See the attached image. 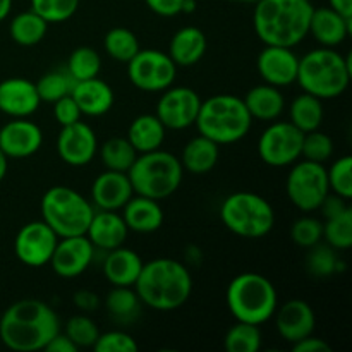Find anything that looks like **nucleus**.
<instances>
[{
	"label": "nucleus",
	"mask_w": 352,
	"mask_h": 352,
	"mask_svg": "<svg viewBox=\"0 0 352 352\" xmlns=\"http://www.w3.org/2000/svg\"><path fill=\"white\" fill-rule=\"evenodd\" d=\"M333 155V141L329 134L322 133L320 129L305 133L302 136L301 157L305 160L316 162V164H325Z\"/></svg>",
	"instance_id": "42"
},
{
	"label": "nucleus",
	"mask_w": 352,
	"mask_h": 352,
	"mask_svg": "<svg viewBox=\"0 0 352 352\" xmlns=\"http://www.w3.org/2000/svg\"><path fill=\"white\" fill-rule=\"evenodd\" d=\"M122 219L127 229L138 234L157 232L164 223V210L157 199L141 195L133 198L122 206Z\"/></svg>",
	"instance_id": "26"
},
{
	"label": "nucleus",
	"mask_w": 352,
	"mask_h": 352,
	"mask_svg": "<svg viewBox=\"0 0 352 352\" xmlns=\"http://www.w3.org/2000/svg\"><path fill=\"white\" fill-rule=\"evenodd\" d=\"M79 0H31V10L48 24L64 23L78 12Z\"/></svg>",
	"instance_id": "40"
},
{
	"label": "nucleus",
	"mask_w": 352,
	"mask_h": 352,
	"mask_svg": "<svg viewBox=\"0 0 352 352\" xmlns=\"http://www.w3.org/2000/svg\"><path fill=\"white\" fill-rule=\"evenodd\" d=\"M127 234H129V229H127L122 215H119L117 212H110V210H100V212L93 213V219L85 236L91 241L95 250L98 248V250L110 251L124 246Z\"/></svg>",
	"instance_id": "23"
},
{
	"label": "nucleus",
	"mask_w": 352,
	"mask_h": 352,
	"mask_svg": "<svg viewBox=\"0 0 352 352\" xmlns=\"http://www.w3.org/2000/svg\"><path fill=\"white\" fill-rule=\"evenodd\" d=\"M64 333L79 347H93L100 336L96 323L88 315H74L67 320Z\"/></svg>",
	"instance_id": "43"
},
{
	"label": "nucleus",
	"mask_w": 352,
	"mask_h": 352,
	"mask_svg": "<svg viewBox=\"0 0 352 352\" xmlns=\"http://www.w3.org/2000/svg\"><path fill=\"white\" fill-rule=\"evenodd\" d=\"M143 268V260L136 251L119 246L107 251L103 275L113 287H134Z\"/></svg>",
	"instance_id": "25"
},
{
	"label": "nucleus",
	"mask_w": 352,
	"mask_h": 352,
	"mask_svg": "<svg viewBox=\"0 0 352 352\" xmlns=\"http://www.w3.org/2000/svg\"><path fill=\"white\" fill-rule=\"evenodd\" d=\"M306 267L316 277H329V275L336 274L340 268V261L337 260L336 251L333 248L320 246V243L316 246L309 248V254L306 258Z\"/></svg>",
	"instance_id": "45"
},
{
	"label": "nucleus",
	"mask_w": 352,
	"mask_h": 352,
	"mask_svg": "<svg viewBox=\"0 0 352 352\" xmlns=\"http://www.w3.org/2000/svg\"><path fill=\"white\" fill-rule=\"evenodd\" d=\"M10 9H12V0H0V23L9 16Z\"/></svg>",
	"instance_id": "54"
},
{
	"label": "nucleus",
	"mask_w": 352,
	"mask_h": 352,
	"mask_svg": "<svg viewBox=\"0 0 352 352\" xmlns=\"http://www.w3.org/2000/svg\"><path fill=\"white\" fill-rule=\"evenodd\" d=\"M274 316L278 336L289 344L311 336L316 329L315 311L311 305L302 299H291L282 306H277Z\"/></svg>",
	"instance_id": "19"
},
{
	"label": "nucleus",
	"mask_w": 352,
	"mask_h": 352,
	"mask_svg": "<svg viewBox=\"0 0 352 352\" xmlns=\"http://www.w3.org/2000/svg\"><path fill=\"white\" fill-rule=\"evenodd\" d=\"M165 134H167V127L160 122L155 113H143L131 122L126 138L138 153H148V151L162 148Z\"/></svg>",
	"instance_id": "30"
},
{
	"label": "nucleus",
	"mask_w": 352,
	"mask_h": 352,
	"mask_svg": "<svg viewBox=\"0 0 352 352\" xmlns=\"http://www.w3.org/2000/svg\"><path fill=\"white\" fill-rule=\"evenodd\" d=\"M243 100L253 120L258 119L261 122H274L285 110V98L280 88L267 82L251 88Z\"/></svg>",
	"instance_id": "28"
},
{
	"label": "nucleus",
	"mask_w": 352,
	"mask_h": 352,
	"mask_svg": "<svg viewBox=\"0 0 352 352\" xmlns=\"http://www.w3.org/2000/svg\"><path fill=\"white\" fill-rule=\"evenodd\" d=\"M7 167H9V158H7L6 153H3V151L0 150V181H2V179L6 177Z\"/></svg>",
	"instance_id": "55"
},
{
	"label": "nucleus",
	"mask_w": 352,
	"mask_h": 352,
	"mask_svg": "<svg viewBox=\"0 0 352 352\" xmlns=\"http://www.w3.org/2000/svg\"><path fill=\"white\" fill-rule=\"evenodd\" d=\"M253 117L248 112L244 100L236 95L210 96L201 100L195 126L199 134L217 144H232L248 136Z\"/></svg>",
	"instance_id": "5"
},
{
	"label": "nucleus",
	"mask_w": 352,
	"mask_h": 352,
	"mask_svg": "<svg viewBox=\"0 0 352 352\" xmlns=\"http://www.w3.org/2000/svg\"><path fill=\"white\" fill-rule=\"evenodd\" d=\"M95 256V246L82 236L58 237L57 246L50 258V267L58 277L76 278L85 274Z\"/></svg>",
	"instance_id": "16"
},
{
	"label": "nucleus",
	"mask_w": 352,
	"mask_h": 352,
	"mask_svg": "<svg viewBox=\"0 0 352 352\" xmlns=\"http://www.w3.org/2000/svg\"><path fill=\"white\" fill-rule=\"evenodd\" d=\"M352 76L351 57L333 48L322 47L299 58L296 82L305 93L320 100H332L349 88Z\"/></svg>",
	"instance_id": "4"
},
{
	"label": "nucleus",
	"mask_w": 352,
	"mask_h": 352,
	"mask_svg": "<svg viewBox=\"0 0 352 352\" xmlns=\"http://www.w3.org/2000/svg\"><path fill=\"white\" fill-rule=\"evenodd\" d=\"M48 31V23L34 10L17 14L9 24L10 38L21 47H33L45 38Z\"/></svg>",
	"instance_id": "32"
},
{
	"label": "nucleus",
	"mask_w": 352,
	"mask_h": 352,
	"mask_svg": "<svg viewBox=\"0 0 352 352\" xmlns=\"http://www.w3.org/2000/svg\"><path fill=\"white\" fill-rule=\"evenodd\" d=\"M352 33V17H344L332 7L313 9L309 21V34L322 47L336 48L347 40Z\"/></svg>",
	"instance_id": "22"
},
{
	"label": "nucleus",
	"mask_w": 352,
	"mask_h": 352,
	"mask_svg": "<svg viewBox=\"0 0 352 352\" xmlns=\"http://www.w3.org/2000/svg\"><path fill=\"white\" fill-rule=\"evenodd\" d=\"M299 57L289 47L265 45L256 58V69L267 85L284 88L296 82Z\"/></svg>",
	"instance_id": "17"
},
{
	"label": "nucleus",
	"mask_w": 352,
	"mask_h": 352,
	"mask_svg": "<svg viewBox=\"0 0 352 352\" xmlns=\"http://www.w3.org/2000/svg\"><path fill=\"white\" fill-rule=\"evenodd\" d=\"M330 192L342 196L344 199L352 198V157L344 155L327 168Z\"/></svg>",
	"instance_id": "41"
},
{
	"label": "nucleus",
	"mask_w": 352,
	"mask_h": 352,
	"mask_svg": "<svg viewBox=\"0 0 352 352\" xmlns=\"http://www.w3.org/2000/svg\"><path fill=\"white\" fill-rule=\"evenodd\" d=\"M57 153L71 167H85L98 153V138L91 126L82 120L69 124L57 136Z\"/></svg>",
	"instance_id": "15"
},
{
	"label": "nucleus",
	"mask_w": 352,
	"mask_h": 352,
	"mask_svg": "<svg viewBox=\"0 0 352 352\" xmlns=\"http://www.w3.org/2000/svg\"><path fill=\"white\" fill-rule=\"evenodd\" d=\"M43 351H47V352H76L78 351V346H76V344L72 342V340L69 339L65 333L58 332L57 336H55L54 339L47 344V347H45Z\"/></svg>",
	"instance_id": "52"
},
{
	"label": "nucleus",
	"mask_w": 352,
	"mask_h": 352,
	"mask_svg": "<svg viewBox=\"0 0 352 352\" xmlns=\"http://www.w3.org/2000/svg\"><path fill=\"white\" fill-rule=\"evenodd\" d=\"M134 189L127 172L105 170L93 181L91 199L98 210L119 212L133 198Z\"/></svg>",
	"instance_id": "21"
},
{
	"label": "nucleus",
	"mask_w": 352,
	"mask_h": 352,
	"mask_svg": "<svg viewBox=\"0 0 352 352\" xmlns=\"http://www.w3.org/2000/svg\"><path fill=\"white\" fill-rule=\"evenodd\" d=\"M208 41L205 33L196 26H186L175 31L168 45V57L177 67H191L206 54Z\"/></svg>",
	"instance_id": "27"
},
{
	"label": "nucleus",
	"mask_w": 352,
	"mask_h": 352,
	"mask_svg": "<svg viewBox=\"0 0 352 352\" xmlns=\"http://www.w3.org/2000/svg\"><path fill=\"white\" fill-rule=\"evenodd\" d=\"M323 237L327 244L337 251H347L352 248V208L349 206L342 213L325 219Z\"/></svg>",
	"instance_id": "37"
},
{
	"label": "nucleus",
	"mask_w": 352,
	"mask_h": 352,
	"mask_svg": "<svg viewBox=\"0 0 352 352\" xmlns=\"http://www.w3.org/2000/svg\"><path fill=\"white\" fill-rule=\"evenodd\" d=\"M71 96L78 103L82 116L88 117L105 116L113 107V102H116L113 89L110 88L109 82L100 79L98 76L91 79H85V81H76Z\"/></svg>",
	"instance_id": "24"
},
{
	"label": "nucleus",
	"mask_w": 352,
	"mask_h": 352,
	"mask_svg": "<svg viewBox=\"0 0 352 352\" xmlns=\"http://www.w3.org/2000/svg\"><path fill=\"white\" fill-rule=\"evenodd\" d=\"M285 192L289 201L301 212L318 210L330 192L325 164L311 160L294 162L285 179Z\"/></svg>",
	"instance_id": "10"
},
{
	"label": "nucleus",
	"mask_w": 352,
	"mask_h": 352,
	"mask_svg": "<svg viewBox=\"0 0 352 352\" xmlns=\"http://www.w3.org/2000/svg\"><path fill=\"white\" fill-rule=\"evenodd\" d=\"M105 306L113 318L119 322H127L140 313L141 301L134 287H113L107 294Z\"/></svg>",
	"instance_id": "38"
},
{
	"label": "nucleus",
	"mask_w": 352,
	"mask_h": 352,
	"mask_svg": "<svg viewBox=\"0 0 352 352\" xmlns=\"http://www.w3.org/2000/svg\"><path fill=\"white\" fill-rule=\"evenodd\" d=\"M103 47L113 60L124 64H127L141 50L138 36L127 28H112L103 38Z\"/></svg>",
	"instance_id": "34"
},
{
	"label": "nucleus",
	"mask_w": 352,
	"mask_h": 352,
	"mask_svg": "<svg viewBox=\"0 0 352 352\" xmlns=\"http://www.w3.org/2000/svg\"><path fill=\"white\" fill-rule=\"evenodd\" d=\"M74 301L76 308L81 309V311L89 313V311H96L100 308V296L96 292L86 291V289H81V291L74 292Z\"/></svg>",
	"instance_id": "51"
},
{
	"label": "nucleus",
	"mask_w": 352,
	"mask_h": 352,
	"mask_svg": "<svg viewBox=\"0 0 352 352\" xmlns=\"http://www.w3.org/2000/svg\"><path fill=\"white\" fill-rule=\"evenodd\" d=\"M329 7L344 17H352V0H329Z\"/></svg>",
	"instance_id": "53"
},
{
	"label": "nucleus",
	"mask_w": 352,
	"mask_h": 352,
	"mask_svg": "<svg viewBox=\"0 0 352 352\" xmlns=\"http://www.w3.org/2000/svg\"><path fill=\"white\" fill-rule=\"evenodd\" d=\"M227 306L236 322L263 325L274 318L278 294L274 282L256 272H244L227 287Z\"/></svg>",
	"instance_id": "6"
},
{
	"label": "nucleus",
	"mask_w": 352,
	"mask_h": 352,
	"mask_svg": "<svg viewBox=\"0 0 352 352\" xmlns=\"http://www.w3.org/2000/svg\"><path fill=\"white\" fill-rule=\"evenodd\" d=\"M177 76V65L168 54L155 48L140 50L127 62V78L141 91L160 93L170 88Z\"/></svg>",
	"instance_id": "11"
},
{
	"label": "nucleus",
	"mask_w": 352,
	"mask_h": 352,
	"mask_svg": "<svg viewBox=\"0 0 352 352\" xmlns=\"http://www.w3.org/2000/svg\"><path fill=\"white\" fill-rule=\"evenodd\" d=\"M325 117L322 100L309 93H301L292 100L289 107V122L294 124L302 133H311V131L320 129Z\"/></svg>",
	"instance_id": "31"
},
{
	"label": "nucleus",
	"mask_w": 352,
	"mask_h": 352,
	"mask_svg": "<svg viewBox=\"0 0 352 352\" xmlns=\"http://www.w3.org/2000/svg\"><path fill=\"white\" fill-rule=\"evenodd\" d=\"M100 158L102 164L105 165L107 170H117V172H127L131 165L134 164L138 153L129 143L127 138H110L107 140L102 146H98Z\"/></svg>",
	"instance_id": "33"
},
{
	"label": "nucleus",
	"mask_w": 352,
	"mask_h": 352,
	"mask_svg": "<svg viewBox=\"0 0 352 352\" xmlns=\"http://www.w3.org/2000/svg\"><path fill=\"white\" fill-rule=\"evenodd\" d=\"M134 291L141 305L157 311H172L181 308L191 298L192 277L181 261L157 258L143 263Z\"/></svg>",
	"instance_id": "2"
},
{
	"label": "nucleus",
	"mask_w": 352,
	"mask_h": 352,
	"mask_svg": "<svg viewBox=\"0 0 352 352\" xmlns=\"http://www.w3.org/2000/svg\"><path fill=\"white\" fill-rule=\"evenodd\" d=\"M134 195L151 199L168 198L179 189L184 175L181 160L162 148L148 153H140L127 170Z\"/></svg>",
	"instance_id": "7"
},
{
	"label": "nucleus",
	"mask_w": 352,
	"mask_h": 352,
	"mask_svg": "<svg viewBox=\"0 0 352 352\" xmlns=\"http://www.w3.org/2000/svg\"><path fill=\"white\" fill-rule=\"evenodd\" d=\"M311 0H258L253 26L265 45L294 48L309 34Z\"/></svg>",
	"instance_id": "3"
},
{
	"label": "nucleus",
	"mask_w": 352,
	"mask_h": 352,
	"mask_svg": "<svg viewBox=\"0 0 352 352\" xmlns=\"http://www.w3.org/2000/svg\"><path fill=\"white\" fill-rule=\"evenodd\" d=\"M34 85H36V91L41 102L54 103L62 96L71 95L76 81L67 71H52L41 76Z\"/></svg>",
	"instance_id": "39"
},
{
	"label": "nucleus",
	"mask_w": 352,
	"mask_h": 352,
	"mask_svg": "<svg viewBox=\"0 0 352 352\" xmlns=\"http://www.w3.org/2000/svg\"><path fill=\"white\" fill-rule=\"evenodd\" d=\"M151 12L162 17H174L182 14V2L184 0H144Z\"/></svg>",
	"instance_id": "48"
},
{
	"label": "nucleus",
	"mask_w": 352,
	"mask_h": 352,
	"mask_svg": "<svg viewBox=\"0 0 352 352\" xmlns=\"http://www.w3.org/2000/svg\"><path fill=\"white\" fill-rule=\"evenodd\" d=\"M41 220L58 237L82 236L93 219L91 203L69 186H54L40 203Z\"/></svg>",
	"instance_id": "8"
},
{
	"label": "nucleus",
	"mask_w": 352,
	"mask_h": 352,
	"mask_svg": "<svg viewBox=\"0 0 352 352\" xmlns=\"http://www.w3.org/2000/svg\"><path fill=\"white\" fill-rule=\"evenodd\" d=\"M220 157V144L206 136H196L184 146L181 155V165L189 174L203 175L215 168Z\"/></svg>",
	"instance_id": "29"
},
{
	"label": "nucleus",
	"mask_w": 352,
	"mask_h": 352,
	"mask_svg": "<svg viewBox=\"0 0 352 352\" xmlns=\"http://www.w3.org/2000/svg\"><path fill=\"white\" fill-rule=\"evenodd\" d=\"M65 71L71 74L74 81L96 78L102 71V58L98 52L91 47H78L71 52Z\"/></svg>",
	"instance_id": "36"
},
{
	"label": "nucleus",
	"mask_w": 352,
	"mask_h": 352,
	"mask_svg": "<svg viewBox=\"0 0 352 352\" xmlns=\"http://www.w3.org/2000/svg\"><path fill=\"white\" fill-rule=\"evenodd\" d=\"M291 239L296 246L309 248L316 246L323 239V223L315 217H301L291 227Z\"/></svg>",
	"instance_id": "44"
},
{
	"label": "nucleus",
	"mask_w": 352,
	"mask_h": 352,
	"mask_svg": "<svg viewBox=\"0 0 352 352\" xmlns=\"http://www.w3.org/2000/svg\"><path fill=\"white\" fill-rule=\"evenodd\" d=\"M220 220L236 236L260 239L272 232L275 212L270 201L251 191H237L227 196L220 205Z\"/></svg>",
	"instance_id": "9"
},
{
	"label": "nucleus",
	"mask_w": 352,
	"mask_h": 352,
	"mask_svg": "<svg viewBox=\"0 0 352 352\" xmlns=\"http://www.w3.org/2000/svg\"><path fill=\"white\" fill-rule=\"evenodd\" d=\"M302 136L294 124L274 120L258 140V155L270 167H289L301 158Z\"/></svg>",
	"instance_id": "12"
},
{
	"label": "nucleus",
	"mask_w": 352,
	"mask_h": 352,
	"mask_svg": "<svg viewBox=\"0 0 352 352\" xmlns=\"http://www.w3.org/2000/svg\"><path fill=\"white\" fill-rule=\"evenodd\" d=\"M57 241L58 236L43 220H34L19 229L14 241V253L26 267L40 268L50 263Z\"/></svg>",
	"instance_id": "14"
},
{
	"label": "nucleus",
	"mask_w": 352,
	"mask_h": 352,
	"mask_svg": "<svg viewBox=\"0 0 352 352\" xmlns=\"http://www.w3.org/2000/svg\"><path fill=\"white\" fill-rule=\"evenodd\" d=\"M93 349L96 352H138L140 346L129 333L110 330V332L100 333L96 342L93 344Z\"/></svg>",
	"instance_id": "46"
},
{
	"label": "nucleus",
	"mask_w": 352,
	"mask_h": 352,
	"mask_svg": "<svg viewBox=\"0 0 352 352\" xmlns=\"http://www.w3.org/2000/svg\"><path fill=\"white\" fill-rule=\"evenodd\" d=\"M292 351L294 352H332V347L320 337L311 336L305 337V339L298 340L292 344Z\"/></svg>",
	"instance_id": "50"
},
{
	"label": "nucleus",
	"mask_w": 352,
	"mask_h": 352,
	"mask_svg": "<svg viewBox=\"0 0 352 352\" xmlns=\"http://www.w3.org/2000/svg\"><path fill=\"white\" fill-rule=\"evenodd\" d=\"M54 117L60 124V127H64L81 120L82 113L79 110L78 103L74 102V98L71 95H65L58 98L57 102H54Z\"/></svg>",
	"instance_id": "47"
},
{
	"label": "nucleus",
	"mask_w": 352,
	"mask_h": 352,
	"mask_svg": "<svg viewBox=\"0 0 352 352\" xmlns=\"http://www.w3.org/2000/svg\"><path fill=\"white\" fill-rule=\"evenodd\" d=\"M58 332V315L40 299H21L0 318V340L10 351H43Z\"/></svg>",
	"instance_id": "1"
},
{
	"label": "nucleus",
	"mask_w": 352,
	"mask_h": 352,
	"mask_svg": "<svg viewBox=\"0 0 352 352\" xmlns=\"http://www.w3.org/2000/svg\"><path fill=\"white\" fill-rule=\"evenodd\" d=\"M199 107H201V98L195 89L172 85L170 88L162 91L155 116L167 129L182 131L195 126Z\"/></svg>",
	"instance_id": "13"
},
{
	"label": "nucleus",
	"mask_w": 352,
	"mask_h": 352,
	"mask_svg": "<svg viewBox=\"0 0 352 352\" xmlns=\"http://www.w3.org/2000/svg\"><path fill=\"white\" fill-rule=\"evenodd\" d=\"M195 9H196V0H184V2H182V12L184 14L195 12Z\"/></svg>",
	"instance_id": "56"
},
{
	"label": "nucleus",
	"mask_w": 352,
	"mask_h": 352,
	"mask_svg": "<svg viewBox=\"0 0 352 352\" xmlns=\"http://www.w3.org/2000/svg\"><path fill=\"white\" fill-rule=\"evenodd\" d=\"M349 199H344L342 196H337L333 195V192H329V196H327L325 199H323V203L320 205V212H322V215L325 217V219H330V217H336L339 215V213H342L344 210L349 208Z\"/></svg>",
	"instance_id": "49"
},
{
	"label": "nucleus",
	"mask_w": 352,
	"mask_h": 352,
	"mask_svg": "<svg viewBox=\"0 0 352 352\" xmlns=\"http://www.w3.org/2000/svg\"><path fill=\"white\" fill-rule=\"evenodd\" d=\"M43 144L41 127L26 117L12 119L0 129V150L7 158H28Z\"/></svg>",
	"instance_id": "18"
},
{
	"label": "nucleus",
	"mask_w": 352,
	"mask_h": 352,
	"mask_svg": "<svg viewBox=\"0 0 352 352\" xmlns=\"http://www.w3.org/2000/svg\"><path fill=\"white\" fill-rule=\"evenodd\" d=\"M223 349L227 352H258L261 349L260 325L237 322L227 330Z\"/></svg>",
	"instance_id": "35"
},
{
	"label": "nucleus",
	"mask_w": 352,
	"mask_h": 352,
	"mask_svg": "<svg viewBox=\"0 0 352 352\" xmlns=\"http://www.w3.org/2000/svg\"><path fill=\"white\" fill-rule=\"evenodd\" d=\"M36 85L26 78H7L0 81V112L19 119L30 117L40 109Z\"/></svg>",
	"instance_id": "20"
},
{
	"label": "nucleus",
	"mask_w": 352,
	"mask_h": 352,
	"mask_svg": "<svg viewBox=\"0 0 352 352\" xmlns=\"http://www.w3.org/2000/svg\"><path fill=\"white\" fill-rule=\"evenodd\" d=\"M232 2H239V3H256L258 0H232Z\"/></svg>",
	"instance_id": "57"
}]
</instances>
